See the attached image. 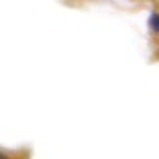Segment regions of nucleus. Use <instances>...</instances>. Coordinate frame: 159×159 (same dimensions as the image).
Listing matches in <instances>:
<instances>
[{
	"instance_id": "obj_2",
	"label": "nucleus",
	"mask_w": 159,
	"mask_h": 159,
	"mask_svg": "<svg viewBox=\"0 0 159 159\" xmlns=\"http://www.w3.org/2000/svg\"><path fill=\"white\" fill-rule=\"evenodd\" d=\"M0 159H12V153H8L6 149H0Z\"/></svg>"
},
{
	"instance_id": "obj_3",
	"label": "nucleus",
	"mask_w": 159,
	"mask_h": 159,
	"mask_svg": "<svg viewBox=\"0 0 159 159\" xmlns=\"http://www.w3.org/2000/svg\"><path fill=\"white\" fill-rule=\"evenodd\" d=\"M20 159H28V157H20Z\"/></svg>"
},
{
	"instance_id": "obj_1",
	"label": "nucleus",
	"mask_w": 159,
	"mask_h": 159,
	"mask_svg": "<svg viewBox=\"0 0 159 159\" xmlns=\"http://www.w3.org/2000/svg\"><path fill=\"white\" fill-rule=\"evenodd\" d=\"M149 28L153 34H159V12H151L149 16Z\"/></svg>"
}]
</instances>
